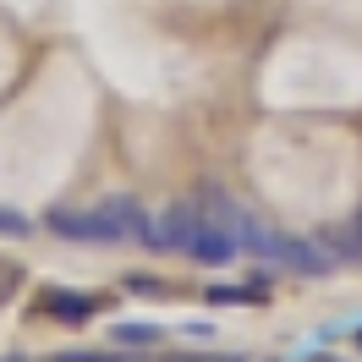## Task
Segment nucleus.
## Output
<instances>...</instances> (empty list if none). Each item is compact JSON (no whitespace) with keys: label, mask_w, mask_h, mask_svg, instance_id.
Wrapping results in <instances>:
<instances>
[{"label":"nucleus","mask_w":362,"mask_h":362,"mask_svg":"<svg viewBox=\"0 0 362 362\" xmlns=\"http://www.w3.org/2000/svg\"><path fill=\"white\" fill-rule=\"evenodd\" d=\"M198 230H204V209H198V204H176V209H165L154 226H148V247H165V252H192Z\"/></svg>","instance_id":"f257e3e1"},{"label":"nucleus","mask_w":362,"mask_h":362,"mask_svg":"<svg viewBox=\"0 0 362 362\" xmlns=\"http://www.w3.org/2000/svg\"><path fill=\"white\" fill-rule=\"evenodd\" d=\"M49 226H55V236H66V242H121V230H115L110 209H83V214H49Z\"/></svg>","instance_id":"f03ea898"},{"label":"nucleus","mask_w":362,"mask_h":362,"mask_svg":"<svg viewBox=\"0 0 362 362\" xmlns=\"http://www.w3.org/2000/svg\"><path fill=\"white\" fill-rule=\"evenodd\" d=\"M33 308L45 318H61V324H88V318L99 313V296H88V291H39Z\"/></svg>","instance_id":"7ed1b4c3"},{"label":"nucleus","mask_w":362,"mask_h":362,"mask_svg":"<svg viewBox=\"0 0 362 362\" xmlns=\"http://www.w3.org/2000/svg\"><path fill=\"white\" fill-rule=\"evenodd\" d=\"M242 252V242L230 236L226 226H214V220H204V230H198V242H192V258H204V264H230Z\"/></svg>","instance_id":"20e7f679"},{"label":"nucleus","mask_w":362,"mask_h":362,"mask_svg":"<svg viewBox=\"0 0 362 362\" xmlns=\"http://www.w3.org/2000/svg\"><path fill=\"white\" fill-rule=\"evenodd\" d=\"M115 346H159L154 324H115Z\"/></svg>","instance_id":"39448f33"},{"label":"nucleus","mask_w":362,"mask_h":362,"mask_svg":"<svg viewBox=\"0 0 362 362\" xmlns=\"http://www.w3.org/2000/svg\"><path fill=\"white\" fill-rule=\"evenodd\" d=\"M121 286H127V296H148V302H154V296H165V286H159V280H148V274H127Z\"/></svg>","instance_id":"423d86ee"},{"label":"nucleus","mask_w":362,"mask_h":362,"mask_svg":"<svg viewBox=\"0 0 362 362\" xmlns=\"http://www.w3.org/2000/svg\"><path fill=\"white\" fill-rule=\"evenodd\" d=\"M61 362H115V357H99V351H71V357H61Z\"/></svg>","instance_id":"0eeeda50"},{"label":"nucleus","mask_w":362,"mask_h":362,"mask_svg":"<svg viewBox=\"0 0 362 362\" xmlns=\"http://www.w3.org/2000/svg\"><path fill=\"white\" fill-rule=\"evenodd\" d=\"M209 362H242V357H209Z\"/></svg>","instance_id":"6e6552de"},{"label":"nucleus","mask_w":362,"mask_h":362,"mask_svg":"<svg viewBox=\"0 0 362 362\" xmlns=\"http://www.w3.org/2000/svg\"><path fill=\"white\" fill-rule=\"evenodd\" d=\"M357 346H362V329H357Z\"/></svg>","instance_id":"1a4fd4ad"},{"label":"nucleus","mask_w":362,"mask_h":362,"mask_svg":"<svg viewBox=\"0 0 362 362\" xmlns=\"http://www.w3.org/2000/svg\"><path fill=\"white\" fill-rule=\"evenodd\" d=\"M357 230H362V214H357Z\"/></svg>","instance_id":"9d476101"},{"label":"nucleus","mask_w":362,"mask_h":362,"mask_svg":"<svg viewBox=\"0 0 362 362\" xmlns=\"http://www.w3.org/2000/svg\"><path fill=\"white\" fill-rule=\"evenodd\" d=\"M11 362H23V357H11Z\"/></svg>","instance_id":"9b49d317"}]
</instances>
